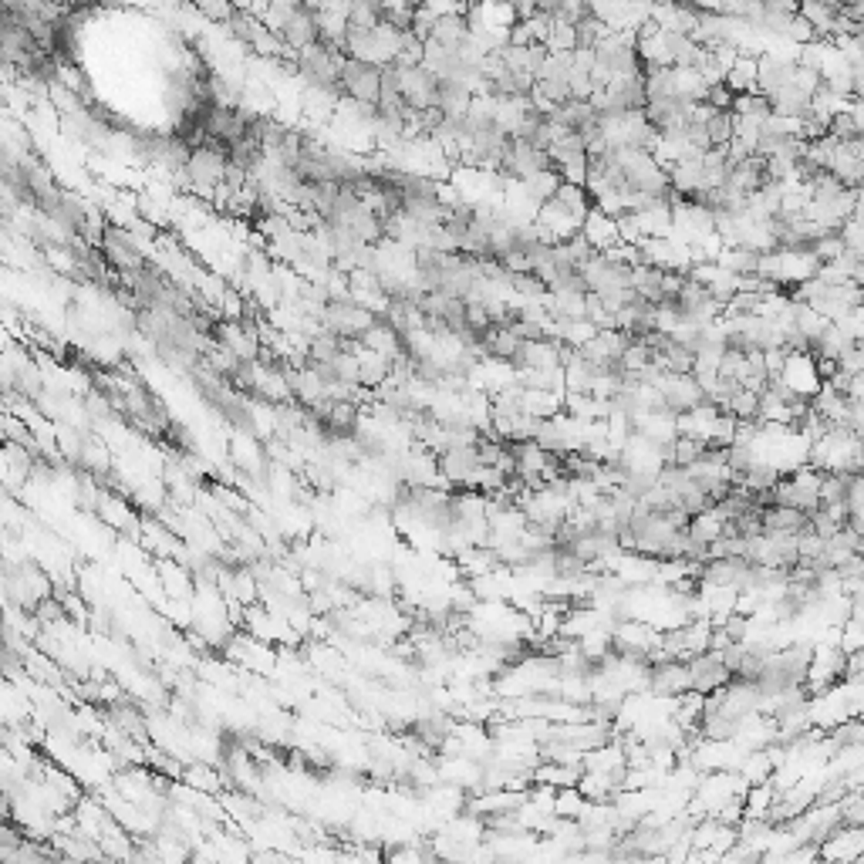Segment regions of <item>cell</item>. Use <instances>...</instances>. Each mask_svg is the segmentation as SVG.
I'll return each instance as SVG.
<instances>
[{
	"label": "cell",
	"instance_id": "6da1fadb",
	"mask_svg": "<svg viewBox=\"0 0 864 864\" xmlns=\"http://www.w3.org/2000/svg\"><path fill=\"white\" fill-rule=\"evenodd\" d=\"M338 81H341L345 98H355V102H365V105H379V98H381V64H375V61H362V58L345 55Z\"/></svg>",
	"mask_w": 864,
	"mask_h": 864
},
{
	"label": "cell",
	"instance_id": "7402d4cb",
	"mask_svg": "<svg viewBox=\"0 0 864 864\" xmlns=\"http://www.w3.org/2000/svg\"><path fill=\"white\" fill-rule=\"evenodd\" d=\"M760 7L774 17H793L800 14V0H760Z\"/></svg>",
	"mask_w": 864,
	"mask_h": 864
},
{
	"label": "cell",
	"instance_id": "4fadbf2b",
	"mask_svg": "<svg viewBox=\"0 0 864 864\" xmlns=\"http://www.w3.org/2000/svg\"><path fill=\"white\" fill-rule=\"evenodd\" d=\"M585 236L591 240V247L595 250H608V247H615L618 240V220L615 217H608V213H601L598 206H591V213L585 217Z\"/></svg>",
	"mask_w": 864,
	"mask_h": 864
},
{
	"label": "cell",
	"instance_id": "9c48e42d",
	"mask_svg": "<svg viewBox=\"0 0 864 864\" xmlns=\"http://www.w3.org/2000/svg\"><path fill=\"white\" fill-rule=\"evenodd\" d=\"M780 379H783V385H787L791 392H797V396H804V398H814L820 392V385H824L814 352H791V358H787V365H783V375H780Z\"/></svg>",
	"mask_w": 864,
	"mask_h": 864
},
{
	"label": "cell",
	"instance_id": "9a60e30c",
	"mask_svg": "<svg viewBox=\"0 0 864 864\" xmlns=\"http://www.w3.org/2000/svg\"><path fill=\"white\" fill-rule=\"evenodd\" d=\"M564 179H560V173L557 169H543V173H534V176L520 179V190L527 192L530 203H547V200H554L557 186H560Z\"/></svg>",
	"mask_w": 864,
	"mask_h": 864
},
{
	"label": "cell",
	"instance_id": "5b68a950",
	"mask_svg": "<svg viewBox=\"0 0 864 864\" xmlns=\"http://www.w3.org/2000/svg\"><path fill=\"white\" fill-rule=\"evenodd\" d=\"M480 466L483 463H480L476 442H456V446H446L440 453V473L449 486H469Z\"/></svg>",
	"mask_w": 864,
	"mask_h": 864
},
{
	"label": "cell",
	"instance_id": "ac0fdd59",
	"mask_svg": "<svg viewBox=\"0 0 864 864\" xmlns=\"http://www.w3.org/2000/svg\"><path fill=\"white\" fill-rule=\"evenodd\" d=\"M587 804H591V800H587V797L577 791V787H560V791L554 793V814H557V817H564V820H568V817L577 820L587 810Z\"/></svg>",
	"mask_w": 864,
	"mask_h": 864
},
{
	"label": "cell",
	"instance_id": "52a82bcc",
	"mask_svg": "<svg viewBox=\"0 0 864 864\" xmlns=\"http://www.w3.org/2000/svg\"><path fill=\"white\" fill-rule=\"evenodd\" d=\"M534 223L541 227V234L547 236L551 244H564V240H571L574 234H581V227H585V220L574 217L560 200H547V203L537 206Z\"/></svg>",
	"mask_w": 864,
	"mask_h": 864
},
{
	"label": "cell",
	"instance_id": "30bf717a",
	"mask_svg": "<svg viewBox=\"0 0 864 864\" xmlns=\"http://www.w3.org/2000/svg\"><path fill=\"white\" fill-rule=\"evenodd\" d=\"M689 675H692V689L703 692V696L723 689L732 679L730 665L723 662V652H713V648L703 652V655H696V659H689Z\"/></svg>",
	"mask_w": 864,
	"mask_h": 864
},
{
	"label": "cell",
	"instance_id": "8992f818",
	"mask_svg": "<svg viewBox=\"0 0 864 864\" xmlns=\"http://www.w3.org/2000/svg\"><path fill=\"white\" fill-rule=\"evenodd\" d=\"M749 577H753V560L740 554L730 557H709L699 564V581H709V585H726V587H749Z\"/></svg>",
	"mask_w": 864,
	"mask_h": 864
},
{
	"label": "cell",
	"instance_id": "ffe728a7",
	"mask_svg": "<svg viewBox=\"0 0 864 864\" xmlns=\"http://www.w3.org/2000/svg\"><path fill=\"white\" fill-rule=\"evenodd\" d=\"M841 527H848V524H841V520H834L831 513H827V510H820V507H817V510H814V513H810V530H814L817 537H824V541H831V537H834V534H837V530H841Z\"/></svg>",
	"mask_w": 864,
	"mask_h": 864
},
{
	"label": "cell",
	"instance_id": "d6986e66",
	"mask_svg": "<svg viewBox=\"0 0 864 864\" xmlns=\"http://www.w3.org/2000/svg\"><path fill=\"white\" fill-rule=\"evenodd\" d=\"M192 4H196L210 21H220V24H230V17L236 14V7L230 0H192Z\"/></svg>",
	"mask_w": 864,
	"mask_h": 864
},
{
	"label": "cell",
	"instance_id": "44dd1931",
	"mask_svg": "<svg viewBox=\"0 0 864 864\" xmlns=\"http://www.w3.org/2000/svg\"><path fill=\"white\" fill-rule=\"evenodd\" d=\"M841 236H844V247H848L851 253L864 257V227H861V223L848 220L844 227H841Z\"/></svg>",
	"mask_w": 864,
	"mask_h": 864
},
{
	"label": "cell",
	"instance_id": "2e32d148",
	"mask_svg": "<svg viewBox=\"0 0 864 864\" xmlns=\"http://www.w3.org/2000/svg\"><path fill=\"white\" fill-rule=\"evenodd\" d=\"M183 780L190 783L192 791H203V793H220L223 787H227V774H217V766H203V763L186 766Z\"/></svg>",
	"mask_w": 864,
	"mask_h": 864
},
{
	"label": "cell",
	"instance_id": "8fae6325",
	"mask_svg": "<svg viewBox=\"0 0 864 864\" xmlns=\"http://www.w3.org/2000/svg\"><path fill=\"white\" fill-rule=\"evenodd\" d=\"M585 774L581 763H557V760H541L534 766V783H547V787H577V780Z\"/></svg>",
	"mask_w": 864,
	"mask_h": 864
},
{
	"label": "cell",
	"instance_id": "7c38bea8",
	"mask_svg": "<svg viewBox=\"0 0 864 864\" xmlns=\"http://www.w3.org/2000/svg\"><path fill=\"white\" fill-rule=\"evenodd\" d=\"M810 527V513L797 510V507H763V530H780V534H804Z\"/></svg>",
	"mask_w": 864,
	"mask_h": 864
},
{
	"label": "cell",
	"instance_id": "3957f363",
	"mask_svg": "<svg viewBox=\"0 0 864 864\" xmlns=\"http://www.w3.org/2000/svg\"><path fill=\"white\" fill-rule=\"evenodd\" d=\"M648 692L655 699H679L682 692L692 689V675H689L686 659H659L648 665Z\"/></svg>",
	"mask_w": 864,
	"mask_h": 864
},
{
	"label": "cell",
	"instance_id": "e0dca14e",
	"mask_svg": "<svg viewBox=\"0 0 864 864\" xmlns=\"http://www.w3.org/2000/svg\"><path fill=\"white\" fill-rule=\"evenodd\" d=\"M706 133H709V142H713V149L730 146L732 135H736V115H732V108H719L716 115L706 122Z\"/></svg>",
	"mask_w": 864,
	"mask_h": 864
},
{
	"label": "cell",
	"instance_id": "7a4b0ae2",
	"mask_svg": "<svg viewBox=\"0 0 864 864\" xmlns=\"http://www.w3.org/2000/svg\"><path fill=\"white\" fill-rule=\"evenodd\" d=\"M543 169H554L551 152L537 149L534 142H527V139H513L510 135V146H507V152H503V159H500L497 166L500 176L520 183V179L534 176V173H543Z\"/></svg>",
	"mask_w": 864,
	"mask_h": 864
},
{
	"label": "cell",
	"instance_id": "5bb4252c",
	"mask_svg": "<svg viewBox=\"0 0 864 864\" xmlns=\"http://www.w3.org/2000/svg\"><path fill=\"white\" fill-rule=\"evenodd\" d=\"M810 406L827 419V423H848L851 415V398L844 396V392H837L834 385H820V392L814 398H810Z\"/></svg>",
	"mask_w": 864,
	"mask_h": 864
},
{
	"label": "cell",
	"instance_id": "277c9868",
	"mask_svg": "<svg viewBox=\"0 0 864 864\" xmlns=\"http://www.w3.org/2000/svg\"><path fill=\"white\" fill-rule=\"evenodd\" d=\"M280 41L291 47V51H304V47L318 45L321 41V17H318V7H311V4H301V7H294L291 14L284 17V24H280Z\"/></svg>",
	"mask_w": 864,
	"mask_h": 864
},
{
	"label": "cell",
	"instance_id": "ba28073f",
	"mask_svg": "<svg viewBox=\"0 0 864 864\" xmlns=\"http://www.w3.org/2000/svg\"><path fill=\"white\" fill-rule=\"evenodd\" d=\"M820 858H824V861H854V858H864V824L841 820L834 831L820 841Z\"/></svg>",
	"mask_w": 864,
	"mask_h": 864
}]
</instances>
